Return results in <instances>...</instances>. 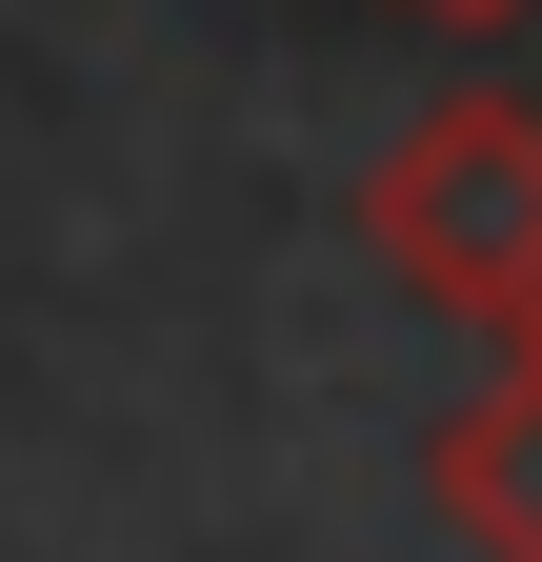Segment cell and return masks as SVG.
<instances>
[{"mask_svg":"<svg viewBox=\"0 0 542 562\" xmlns=\"http://www.w3.org/2000/svg\"><path fill=\"white\" fill-rule=\"evenodd\" d=\"M362 241L462 322H522L542 302V121L522 101H422L362 181Z\"/></svg>","mask_w":542,"mask_h":562,"instance_id":"6da1fadb","label":"cell"},{"mask_svg":"<svg viewBox=\"0 0 542 562\" xmlns=\"http://www.w3.org/2000/svg\"><path fill=\"white\" fill-rule=\"evenodd\" d=\"M442 522L483 562H542V362H503L483 402L442 422Z\"/></svg>","mask_w":542,"mask_h":562,"instance_id":"7a4b0ae2","label":"cell"},{"mask_svg":"<svg viewBox=\"0 0 542 562\" xmlns=\"http://www.w3.org/2000/svg\"><path fill=\"white\" fill-rule=\"evenodd\" d=\"M422 21H503V0H422Z\"/></svg>","mask_w":542,"mask_h":562,"instance_id":"3957f363","label":"cell"},{"mask_svg":"<svg viewBox=\"0 0 542 562\" xmlns=\"http://www.w3.org/2000/svg\"><path fill=\"white\" fill-rule=\"evenodd\" d=\"M503 341H522V362H542V302H522V322H503Z\"/></svg>","mask_w":542,"mask_h":562,"instance_id":"277c9868","label":"cell"}]
</instances>
